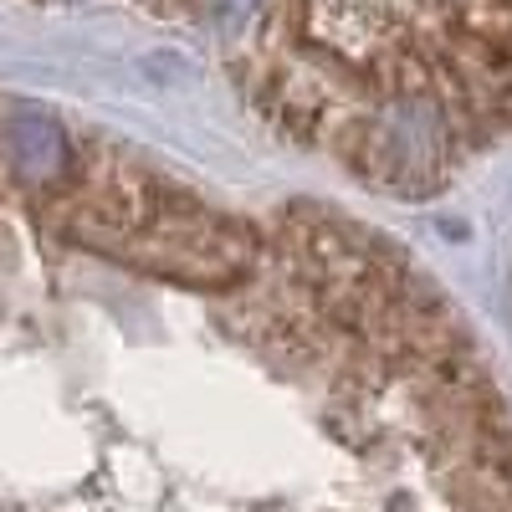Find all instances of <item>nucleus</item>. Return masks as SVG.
Listing matches in <instances>:
<instances>
[{"label":"nucleus","instance_id":"1","mask_svg":"<svg viewBox=\"0 0 512 512\" xmlns=\"http://www.w3.org/2000/svg\"><path fill=\"white\" fill-rule=\"evenodd\" d=\"M6 154H11V164L21 169V175H31V180H52L57 169L67 164V139H62V128H57V123L21 113V118L6 123Z\"/></svg>","mask_w":512,"mask_h":512}]
</instances>
